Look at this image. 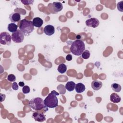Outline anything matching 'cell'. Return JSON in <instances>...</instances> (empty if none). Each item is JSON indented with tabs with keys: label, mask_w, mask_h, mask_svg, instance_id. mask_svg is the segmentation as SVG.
<instances>
[{
	"label": "cell",
	"mask_w": 123,
	"mask_h": 123,
	"mask_svg": "<svg viewBox=\"0 0 123 123\" xmlns=\"http://www.w3.org/2000/svg\"><path fill=\"white\" fill-rule=\"evenodd\" d=\"M35 111L33 112L32 114L33 118L35 119V121L39 122H42L45 121L46 118H45V115L44 114V113L46 111Z\"/></svg>",
	"instance_id": "obj_8"
},
{
	"label": "cell",
	"mask_w": 123,
	"mask_h": 123,
	"mask_svg": "<svg viewBox=\"0 0 123 123\" xmlns=\"http://www.w3.org/2000/svg\"><path fill=\"white\" fill-rule=\"evenodd\" d=\"M12 88L14 90H17L18 89V86L16 82H14L12 84Z\"/></svg>",
	"instance_id": "obj_25"
},
{
	"label": "cell",
	"mask_w": 123,
	"mask_h": 123,
	"mask_svg": "<svg viewBox=\"0 0 123 123\" xmlns=\"http://www.w3.org/2000/svg\"><path fill=\"white\" fill-rule=\"evenodd\" d=\"M121 98L120 96L118 94L115 93H113L111 94L110 96V100L114 103H117L121 101Z\"/></svg>",
	"instance_id": "obj_14"
},
{
	"label": "cell",
	"mask_w": 123,
	"mask_h": 123,
	"mask_svg": "<svg viewBox=\"0 0 123 123\" xmlns=\"http://www.w3.org/2000/svg\"><path fill=\"white\" fill-rule=\"evenodd\" d=\"M75 83L73 81H69L68 82L66 85L65 88L68 91H72L75 89Z\"/></svg>",
	"instance_id": "obj_16"
},
{
	"label": "cell",
	"mask_w": 123,
	"mask_h": 123,
	"mask_svg": "<svg viewBox=\"0 0 123 123\" xmlns=\"http://www.w3.org/2000/svg\"><path fill=\"white\" fill-rule=\"evenodd\" d=\"M30 88L28 86H24L22 88V91L24 94H28L30 92Z\"/></svg>",
	"instance_id": "obj_22"
},
{
	"label": "cell",
	"mask_w": 123,
	"mask_h": 123,
	"mask_svg": "<svg viewBox=\"0 0 123 123\" xmlns=\"http://www.w3.org/2000/svg\"><path fill=\"white\" fill-rule=\"evenodd\" d=\"M33 25L35 27L39 28L43 24V20L39 17H35L34 18L32 21Z\"/></svg>",
	"instance_id": "obj_13"
},
{
	"label": "cell",
	"mask_w": 123,
	"mask_h": 123,
	"mask_svg": "<svg viewBox=\"0 0 123 123\" xmlns=\"http://www.w3.org/2000/svg\"><path fill=\"white\" fill-rule=\"evenodd\" d=\"M102 86V83L98 80H94L91 83V87L94 90H98Z\"/></svg>",
	"instance_id": "obj_12"
},
{
	"label": "cell",
	"mask_w": 123,
	"mask_h": 123,
	"mask_svg": "<svg viewBox=\"0 0 123 123\" xmlns=\"http://www.w3.org/2000/svg\"><path fill=\"white\" fill-rule=\"evenodd\" d=\"M111 87L112 89L115 92H120L121 90V88H122L120 85L117 84V83H113V84H111Z\"/></svg>",
	"instance_id": "obj_19"
},
{
	"label": "cell",
	"mask_w": 123,
	"mask_h": 123,
	"mask_svg": "<svg viewBox=\"0 0 123 123\" xmlns=\"http://www.w3.org/2000/svg\"><path fill=\"white\" fill-rule=\"evenodd\" d=\"M118 10L121 12H123V1H121L117 3V5Z\"/></svg>",
	"instance_id": "obj_23"
},
{
	"label": "cell",
	"mask_w": 123,
	"mask_h": 123,
	"mask_svg": "<svg viewBox=\"0 0 123 123\" xmlns=\"http://www.w3.org/2000/svg\"><path fill=\"white\" fill-rule=\"evenodd\" d=\"M86 24L88 27L96 28L98 26L99 21L96 18H91L86 21Z\"/></svg>",
	"instance_id": "obj_9"
},
{
	"label": "cell",
	"mask_w": 123,
	"mask_h": 123,
	"mask_svg": "<svg viewBox=\"0 0 123 123\" xmlns=\"http://www.w3.org/2000/svg\"><path fill=\"white\" fill-rule=\"evenodd\" d=\"M9 19L12 23L19 22L21 19V15L19 13L12 12L9 15Z\"/></svg>",
	"instance_id": "obj_11"
},
{
	"label": "cell",
	"mask_w": 123,
	"mask_h": 123,
	"mask_svg": "<svg viewBox=\"0 0 123 123\" xmlns=\"http://www.w3.org/2000/svg\"><path fill=\"white\" fill-rule=\"evenodd\" d=\"M12 36L6 32H2L0 34V43L2 45H9L11 44Z\"/></svg>",
	"instance_id": "obj_6"
},
{
	"label": "cell",
	"mask_w": 123,
	"mask_h": 123,
	"mask_svg": "<svg viewBox=\"0 0 123 123\" xmlns=\"http://www.w3.org/2000/svg\"><path fill=\"white\" fill-rule=\"evenodd\" d=\"M85 49V45L84 42L81 40L77 39L73 42L70 47L71 52L74 55H81Z\"/></svg>",
	"instance_id": "obj_2"
},
{
	"label": "cell",
	"mask_w": 123,
	"mask_h": 123,
	"mask_svg": "<svg viewBox=\"0 0 123 123\" xmlns=\"http://www.w3.org/2000/svg\"><path fill=\"white\" fill-rule=\"evenodd\" d=\"M29 105L32 109L36 111L42 110L43 109L47 111L48 110L47 109L48 107L44 104V100L41 98L37 97L32 99L29 101Z\"/></svg>",
	"instance_id": "obj_4"
},
{
	"label": "cell",
	"mask_w": 123,
	"mask_h": 123,
	"mask_svg": "<svg viewBox=\"0 0 123 123\" xmlns=\"http://www.w3.org/2000/svg\"><path fill=\"white\" fill-rule=\"evenodd\" d=\"M7 80L9 82H14L16 80V77L13 74H10L8 75Z\"/></svg>",
	"instance_id": "obj_21"
},
{
	"label": "cell",
	"mask_w": 123,
	"mask_h": 123,
	"mask_svg": "<svg viewBox=\"0 0 123 123\" xmlns=\"http://www.w3.org/2000/svg\"><path fill=\"white\" fill-rule=\"evenodd\" d=\"M24 37L25 35L23 32L20 29H18L16 32L12 34V39L14 42L16 43H19L23 41Z\"/></svg>",
	"instance_id": "obj_5"
},
{
	"label": "cell",
	"mask_w": 123,
	"mask_h": 123,
	"mask_svg": "<svg viewBox=\"0 0 123 123\" xmlns=\"http://www.w3.org/2000/svg\"><path fill=\"white\" fill-rule=\"evenodd\" d=\"M18 26L17 25H16L14 23H10L8 25L7 29L8 31H9L11 33H14L16 32L18 29Z\"/></svg>",
	"instance_id": "obj_17"
},
{
	"label": "cell",
	"mask_w": 123,
	"mask_h": 123,
	"mask_svg": "<svg viewBox=\"0 0 123 123\" xmlns=\"http://www.w3.org/2000/svg\"><path fill=\"white\" fill-rule=\"evenodd\" d=\"M85 89L86 87L85 85L81 83H78L75 85V89L76 92L78 93H81L83 92L85 90Z\"/></svg>",
	"instance_id": "obj_15"
},
{
	"label": "cell",
	"mask_w": 123,
	"mask_h": 123,
	"mask_svg": "<svg viewBox=\"0 0 123 123\" xmlns=\"http://www.w3.org/2000/svg\"><path fill=\"white\" fill-rule=\"evenodd\" d=\"M59 95V93L55 90H52L44 100L45 106L49 108H53L58 106V100L57 96Z\"/></svg>",
	"instance_id": "obj_1"
},
{
	"label": "cell",
	"mask_w": 123,
	"mask_h": 123,
	"mask_svg": "<svg viewBox=\"0 0 123 123\" xmlns=\"http://www.w3.org/2000/svg\"><path fill=\"white\" fill-rule=\"evenodd\" d=\"M24 85H25V83L23 82H19V86H24Z\"/></svg>",
	"instance_id": "obj_27"
},
{
	"label": "cell",
	"mask_w": 123,
	"mask_h": 123,
	"mask_svg": "<svg viewBox=\"0 0 123 123\" xmlns=\"http://www.w3.org/2000/svg\"><path fill=\"white\" fill-rule=\"evenodd\" d=\"M90 53L88 50H85L82 54V58L84 59H87L90 57Z\"/></svg>",
	"instance_id": "obj_20"
},
{
	"label": "cell",
	"mask_w": 123,
	"mask_h": 123,
	"mask_svg": "<svg viewBox=\"0 0 123 123\" xmlns=\"http://www.w3.org/2000/svg\"><path fill=\"white\" fill-rule=\"evenodd\" d=\"M21 2H22L24 5H30L32 4L34 2V0H21Z\"/></svg>",
	"instance_id": "obj_24"
},
{
	"label": "cell",
	"mask_w": 123,
	"mask_h": 123,
	"mask_svg": "<svg viewBox=\"0 0 123 123\" xmlns=\"http://www.w3.org/2000/svg\"><path fill=\"white\" fill-rule=\"evenodd\" d=\"M72 56L71 54H68L66 57V60L68 61H70L72 60Z\"/></svg>",
	"instance_id": "obj_26"
},
{
	"label": "cell",
	"mask_w": 123,
	"mask_h": 123,
	"mask_svg": "<svg viewBox=\"0 0 123 123\" xmlns=\"http://www.w3.org/2000/svg\"><path fill=\"white\" fill-rule=\"evenodd\" d=\"M19 29L23 32L25 36H27L31 33L34 29V26L31 21L24 19L20 21L19 24Z\"/></svg>",
	"instance_id": "obj_3"
},
{
	"label": "cell",
	"mask_w": 123,
	"mask_h": 123,
	"mask_svg": "<svg viewBox=\"0 0 123 123\" xmlns=\"http://www.w3.org/2000/svg\"><path fill=\"white\" fill-rule=\"evenodd\" d=\"M44 32L48 36H51L55 33V28L53 25H48L45 26Z\"/></svg>",
	"instance_id": "obj_10"
},
{
	"label": "cell",
	"mask_w": 123,
	"mask_h": 123,
	"mask_svg": "<svg viewBox=\"0 0 123 123\" xmlns=\"http://www.w3.org/2000/svg\"><path fill=\"white\" fill-rule=\"evenodd\" d=\"M49 10L52 13H56L62 10L63 6L60 2H53L52 3L48 5Z\"/></svg>",
	"instance_id": "obj_7"
},
{
	"label": "cell",
	"mask_w": 123,
	"mask_h": 123,
	"mask_svg": "<svg viewBox=\"0 0 123 123\" xmlns=\"http://www.w3.org/2000/svg\"><path fill=\"white\" fill-rule=\"evenodd\" d=\"M57 70L60 73L63 74L67 71V66L65 64L61 63L58 66Z\"/></svg>",
	"instance_id": "obj_18"
}]
</instances>
